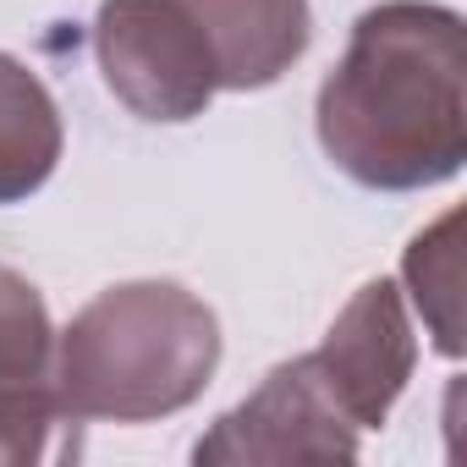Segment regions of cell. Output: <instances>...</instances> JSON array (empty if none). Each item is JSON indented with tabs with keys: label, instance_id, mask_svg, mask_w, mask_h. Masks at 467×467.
<instances>
[{
	"label": "cell",
	"instance_id": "obj_4",
	"mask_svg": "<svg viewBox=\"0 0 467 467\" xmlns=\"http://www.w3.org/2000/svg\"><path fill=\"white\" fill-rule=\"evenodd\" d=\"M363 429L341 412L314 358H292L265 374V385L237 401L192 445V462H352Z\"/></svg>",
	"mask_w": 467,
	"mask_h": 467
},
{
	"label": "cell",
	"instance_id": "obj_6",
	"mask_svg": "<svg viewBox=\"0 0 467 467\" xmlns=\"http://www.w3.org/2000/svg\"><path fill=\"white\" fill-rule=\"evenodd\" d=\"M182 6L203 28L225 94L281 83L314 39L308 0H182Z\"/></svg>",
	"mask_w": 467,
	"mask_h": 467
},
{
	"label": "cell",
	"instance_id": "obj_1",
	"mask_svg": "<svg viewBox=\"0 0 467 467\" xmlns=\"http://www.w3.org/2000/svg\"><path fill=\"white\" fill-rule=\"evenodd\" d=\"M325 160L368 192H423L467 160V28L434 0H379L314 105Z\"/></svg>",
	"mask_w": 467,
	"mask_h": 467
},
{
	"label": "cell",
	"instance_id": "obj_8",
	"mask_svg": "<svg viewBox=\"0 0 467 467\" xmlns=\"http://www.w3.org/2000/svg\"><path fill=\"white\" fill-rule=\"evenodd\" d=\"M456 225L462 214H440L429 231H418L407 259H401V275L412 286V303L434 336V347L445 358H462V259H456Z\"/></svg>",
	"mask_w": 467,
	"mask_h": 467
},
{
	"label": "cell",
	"instance_id": "obj_2",
	"mask_svg": "<svg viewBox=\"0 0 467 467\" xmlns=\"http://www.w3.org/2000/svg\"><path fill=\"white\" fill-rule=\"evenodd\" d=\"M220 319L176 281H121L56 330L50 385L72 423H154L203 396Z\"/></svg>",
	"mask_w": 467,
	"mask_h": 467
},
{
	"label": "cell",
	"instance_id": "obj_9",
	"mask_svg": "<svg viewBox=\"0 0 467 467\" xmlns=\"http://www.w3.org/2000/svg\"><path fill=\"white\" fill-rule=\"evenodd\" d=\"M56 358V325L45 308V292L0 265V385L6 379H50Z\"/></svg>",
	"mask_w": 467,
	"mask_h": 467
},
{
	"label": "cell",
	"instance_id": "obj_5",
	"mask_svg": "<svg viewBox=\"0 0 467 467\" xmlns=\"http://www.w3.org/2000/svg\"><path fill=\"white\" fill-rule=\"evenodd\" d=\"M308 358H314L319 379L330 385V396L341 401V412L358 429H379L418 368V341H412L407 303H401L396 281L358 286L352 303L336 314V325L325 330V341Z\"/></svg>",
	"mask_w": 467,
	"mask_h": 467
},
{
	"label": "cell",
	"instance_id": "obj_7",
	"mask_svg": "<svg viewBox=\"0 0 467 467\" xmlns=\"http://www.w3.org/2000/svg\"><path fill=\"white\" fill-rule=\"evenodd\" d=\"M67 149L61 110L50 88L39 83L34 67L0 50V203H23L34 198Z\"/></svg>",
	"mask_w": 467,
	"mask_h": 467
},
{
	"label": "cell",
	"instance_id": "obj_3",
	"mask_svg": "<svg viewBox=\"0 0 467 467\" xmlns=\"http://www.w3.org/2000/svg\"><path fill=\"white\" fill-rule=\"evenodd\" d=\"M94 61L138 121H192L220 94L203 28L182 0H99Z\"/></svg>",
	"mask_w": 467,
	"mask_h": 467
},
{
	"label": "cell",
	"instance_id": "obj_10",
	"mask_svg": "<svg viewBox=\"0 0 467 467\" xmlns=\"http://www.w3.org/2000/svg\"><path fill=\"white\" fill-rule=\"evenodd\" d=\"M72 423L50 379H6L0 385V467H28L50 456V434Z\"/></svg>",
	"mask_w": 467,
	"mask_h": 467
}]
</instances>
